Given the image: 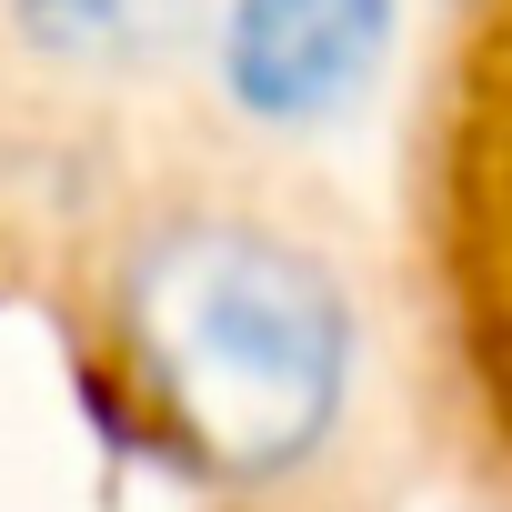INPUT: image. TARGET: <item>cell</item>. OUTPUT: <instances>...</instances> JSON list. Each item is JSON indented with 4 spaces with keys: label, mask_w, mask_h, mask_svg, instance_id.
<instances>
[{
    "label": "cell",
    "mask_w": 512,
    "mask_h": 512,
    "mask_svg": "<svg viewBox=\"0 0 512 512\" xmlns=\"http://www.w3.org/2000/svg\"><path fill=\"white\" fill-rule=\"evenodd\" d=\"M131 382L181 462H201L221 492H282L322 462V442L352 412V302L302 241L191 211L161 221L131 251L121 292Z\"/></svg>",
    "instance_id": "obj_1"
},
{
    "label": "cell",
    "mask_w": 512,
    "mask_h": 512,
    "mask_svg": "<svg viewBox=\"0 0 512 512\" xmlns=\"http://www.w3.org/2000/svg\"><path fill=\"white\" fill-rule=\"evenodd\" d=\"M402 41V0H221V101L251 131L342 121Z\"/></svg>",
    "instance_id": "obj_2"
}]
</instances>
